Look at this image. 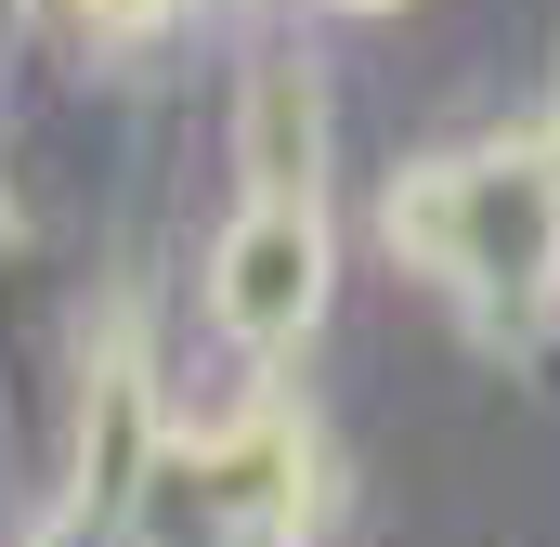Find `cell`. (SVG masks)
Masks as SVG:
<instances>
[{
	"label": "cell",
	"instance_id": "obj_1",
	"mask_svg": "<svg viewBox=\"0 0 560 547\" xmlns=\"http://www.w3.org/2000/svg\"><path fill=\"white\" fill-rule=\"evenodd\" d=\"M300 300H313V235H300V222H261L248 261H235V313H248V326H287Z\"/></svg>",
	"mask_w": 560,
	"mask_h": 547
}]
</instances>
